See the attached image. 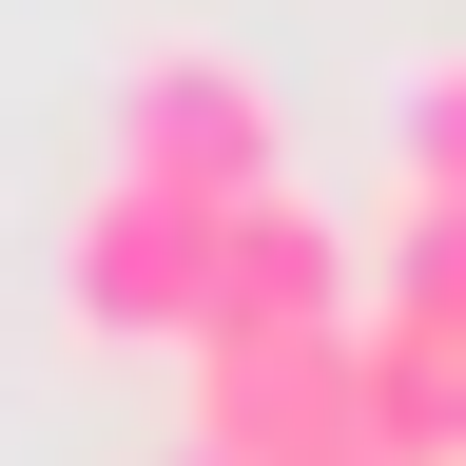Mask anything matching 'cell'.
Returning a JSON list of instances; mask_svg holds the SVG:
<instances>
[{
	"mask_svg": "<svg viewBox=\"0 0 466 466\" xmlns=\"http://www.w3.org/2000/svg\"><path fill=\"white\" fill-rule=\"evenodd\" d=\"M291 116H272V78L233 39H156L137 78H116V175H156V195H214V214H253V195H291Z\"/></svg>",
	"mask_w": 466,
	"mask_h": 466,
	"instance_id": "obj_2",
	"label": "cell"
},
{
	"mask_svg": "<svg viewBox=\"0 0 466 466\" xmlns=\"http://www.w3.org/2000/svg\"><path fill=\"white\" fill-rule=\"evenodd\" d=\"M389 156H408V214H466V39H447V58H408Z\"/></svg>",
	"mask_w": 466,
	"mask_h": 466,
	"instance_id": "obj_5",
	"label": "cell"
},
{
	"mask_svg": "<svg viewBox=\"0 0 466 466\" xmlns=\"http://www.w3.org/2000/svg\"><path fill=\"white\" fill-rule=\"evenodd\" d=\"M370 311V272H350V233L311 214V195H253L233 214V291H214V350L233 330H350Z\"/></svg>",
	"mask_w": 466,
	"mask_h": 466,
	"instance_id": "obj_4",
	"label": "cell"
},
{
	"mask_svg": "<svg viewBox=\"0 0 466 466\" xmlns=\"http://www.w3.org/2000/svg\"><path fill=\"white\" fill-rule=\"evenodd\" d=\"M370 370H389V447L466 466V214H408L370 272Z\"/></svg>",
	"mask_w": 466,
	"mask_h": 466,
	"instance_id": "obj_3",
	"label": "cell"
},
{
	"mask_svg": "<svg viewBox=\"0 0 466 466\" xmlns=\"http://www.w3.org/2000/svg\"><path fill=\"white\" fill-rule=\"evenodd\" d=\"M214 291H233V214L214 195H156V175H97V214L58 233V311L97 350H214Z\"/></svg>",
	"mask_w": 466,
	"mask_h": 466,
	"instance_id": "obj_1",
	"label": "cell"
}]
</instances>
